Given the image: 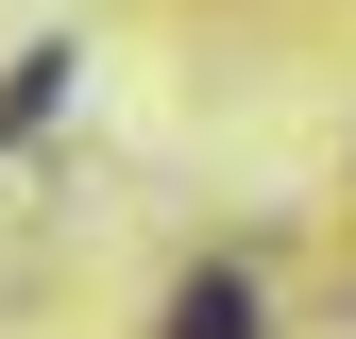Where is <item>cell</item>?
<instances>
[{
	"mask_svg": "<svg viewBox=\"0 0 356 339\" xmlns=\"http://www.w3.org/2000/svg\"><path fill=\"white\" fill-rule=\"evenodd\" d=\"M170 339H254V288L238 272H187V288H170Z\"/></svg>",
	"mask_w": 356,
	"mask_h": 339,
	"instance_id": "cell-1",
	"label": "cell"
}]
</instances>
